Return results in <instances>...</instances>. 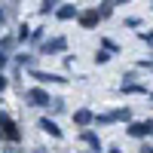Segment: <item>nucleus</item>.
<instances>
[{"label": "nucleus", "mask_w": 153, "mask_h": 153, "mask_svg": "<svg viewBox=\"0 0 153 153\" xmlns=\"http://www.w3.org/2000/svg\"><path fill=\"white\" fill-rule=\"evenodd\" d=\"M0 141H9V144L22 141V126L12 120L9 113H0Z\"/></svg>", "instance_id": "obj_1"}, {"label": "nucleus", "mask_w": 153, "mask_h": 153, "mask_svg": "<svg viewBox=\"0 0 153 153\" xmlns=\"http://www.w3.org/2000/svg\"><path fill=\"white\" fill-rule=\"evenodd\" d=\"M25 101H28V104H37V107H49V92H43V89H28V92H25Z\"/></svg>", "instance_id": "obj_2"}, {"label": "nucleus", "mask_w": 153, "mask_h": 153, "mask_svg": "<svg viewBox=\"0 0 153 153\" xmlns=\"http://www.w3.org/2000/svg\"><path fill=\"white\" fill-rule=\"evenodd\" d=\"M43 52L46 55H58V52H65V49H68V40H65V37H52V40H43Z\"/></svg>", "instance_id": "obj_3"}, {"label": "nucleus", "mask_w": 153, "mask_h": 153, "mask_svg": "<svg viewBox=\"0 0 153 153\" xmlns=\"http://www.w3.org/2000/svg\"><path fill=\"white\" fill-rule=\"evenodd\" d=\"M31 76H34L37 83H49V86H52V83H68L61 74H46V71H40V68H34V71H31Z\"/></svg>", "instance_id": "obj_4"}, {"label": "nucleus", "mask_w": 153, "mask_h": 153, "mask_svg": "<svg viewBox=\"0 0 153 153\" xmlns=\"http://www.w3.org/2000/svg\"><path fill=\"white\" fill-rule=\"evenodd\" d=\"M74 123L80 126V129H89V126L95 123V113L89 110V107H80V110H74Z\"/></svg>", "instance_id": "obj_5"}, {"label": "nucleus", "mask_w": 153, "mask_h": 153, "mask_svg": "<svg viewBox=\"0 0 153 153\" xmlns=\"http://www.w3.org/2000/svg\"><path fill=\"white\" fill-rule=\"evenodd\" d=\"M37 126H40V132H46L49 138H61V135H65V132L58 129V123L49 120V117H40V123H37Z\"/></svg>", "instance_id": "obj_6"}, {"label": "nucleus", "mask_w": 153, "mask_h": 153, "mask_svg": "<svg viewBox=\"0 0 153 153\" xmlns=\"http://www.w3.org/2000/svg\"><path fill=\"white\" fill-rule=\"evenodd\" d=\"M55 16H58L61 22H71V19H80V9H76L74 3H61V6L55 9Z\"/></svg>", "instance_id": "obj_7"}, {"label": "nucleus", "mask_w": 153, "mask_h": 153, "mask_svg": "<svg viewBox=\"0 0 153 153\" xmlns=\"http://www.w3.org/2000/svg\"><path fill=\"white\" fill-rule=\"evenodd\" d=\"M80 141H83V144H89L95 153H101V138H98V132H89V129H83V132H80Z\"/></svg>", "instance_id": "obj_8"}, {"label": "nucleus", "mask_w": 153, "mask_h": 153, "mask_svg": "<svg viewBox=\"0 0 153 153\" xmlns=\"http://www.w3.org/2000/svg\"><path fill=\"white\" fill-rule=\"evenodd\" d=\"M83 25V28H95V25L101 22V16H98V9H86V12H80V19H76Z\"/></svg>", "instance_id": "obj_9"}, {"label": "nucleus", "mask_w": 153, "mask_h": 153, "mask_svg": "<svg viewBox=\"0 0 153 153\" xmlns=\"http://www.w3.org/2000/svg\"><path fill=\"white\" fill-rule=\"evenodd\" d=\"M120 92H126V95H147V86L129 80V83H120Z\"/></svg>", "instance_id": "obj_10"}, {"label": "nucleus", "mask_w": 153, "mask_h": 153, "mask_svg": "<svg viewBox=\"0 0 153 153\" xmlns=\"http://www.w3.org/2000/svg\"><path fill=\"white\" fill-rule=\"evenodd\" d=\"M129 135L132 138H138V141H144V138H147V123H129Z\"/></svg>", "instance_id": "obj_11"}, {"label": "nucleus", "mask_w": 153, "mask_h": 153, "mask_svg": "<svg viewBox=\"0 0 153 153\" xmlns=\"http://www.w3.org/2000/svg\"><path fill=\"white\" fill-rule=\"evenodd\" d=\"M113 123H132V107H120V110H110Z\"/></svg>", "instance_id": "obj_12"}, {"label": "nucleus", "mask_w": 153, "mask_h": 153, "mask_svg": "<svg viewBox=\"0 0 153 153\" xmlns=\"http://www.w3.org/2000/svg\"><path fill=\"white\" fill-rule=\"evenodd\" d=\"M16 65H19V68H31V71H34V55H31V52H19V55H16Z\"/></svg>", "instance_id": "obj_13"}, {"label": "nucleus", "mask_w": 153, "mask_h": 153, "mask_svg": "<svg viewBox=\"0 0 153 153\" xmlns=\"http://www.w3.org/2000/svg\"><path fill=\"white\" fill-rule=\"evenodd\" d=\"M95 9H98V16H101V19H110V16H113V9H117V6H113V3H98Z\"/></svg>", "instance_id": "obj_14"}, {"label": "nucleus", "mask_w": 153, "mask_h": 153, "mask_svg": "<svg viewBox=\"0 0 153 153\" xmlns=\"http://www.w3.org/2000/svg\"><path fill=\"white\" fill-rule=\"evenodd\" d=\"M55 9H58L55 0H43V3H40V16H49V12H55Z\"/></svg>", "instance_id": "obj_15"}, {"label": "nucleus", "mask_w": 153, "mask_h": 153, "mask_svg": "<svg viewBox=\"0 0 153 153\" xmlns=\"http://www.w3.org/2000/svg\"><path fill=\"white\" fill-rule=\"evenodd\" d=\"M101 46H104V52H110V55H117V52H120V46L113 43V40H107V37L101 40Z\"/></svg>", "instance_id": "obj_16"}, {"label": "nucleus", "mask_w": 153, "mask_h": 153, "mask_svg": "<svg viewBox=\"0 0 153 153\" xmlns=\"http://www.w3.org/2000/svg\"><path fill=\"white\" fill-rule=\"evenodd\" d=\"M110 58H113L110 52H104V49H98V52H95V65H107Z\"/></svg>", "instance_id": "obj_17"}, {"label": "nucleus", "mask_w": 153, "mask_h": 153, "mask_svg": "<svg viewBox=\"0 0 153 153\" xmlns=\"http://www.w3.org/2000/svg\"><path fill=\"white\" fill-rule=\"evenodd\" d=\"M43 34H46V28H37V31H31V37H28V40H31V43H40V46H43Z\"/></svg>", "instance_id": "obj_18"}, {"label": "nucleus", "mask_w": 153, "mask_h": 153, "mask_svg": "<svg viewBox=\"0 0 153 153\" xmlns=\"http://www.w3.org/2000/svg\"><path fill=\"white\" fill-rule=\"evenodd\" d=\"M138 40L147 43V46H153V31H141V34H138Z\"/></svg>", "instance_id": "obj_19"}, {"label": "nucleus", "mask_w": 153, "mask_h": 153, "mask_svg": "<svg viewBox=\"0 0 153 153\" xmlns=\"http://www.w3.org/2000/svg\"><path fill=\"white\" fill-rule=\"evenodd\" d=\"M49 110H52V113H61V110H65V101H49Z\"/></svg>", "instance_id": "obj_20"}, {"label": "nucleus", "mask_w": 153, "mask_h": 153, "mask_svg": "<svg viewBox=\"0 0 153 153\" xmlns=\"http://www.w3.org/2000/svg\"><path fill=\"white\" fill-rule=\"evenodd\" d=\"M28 37H31V28H28V25H22V28H19V37H16V40H28Z\"/></svg>", "instance_id": "obj_21"}, {"label": "nucleus", "mask_w": 153, "mask_h": 153, "mask_svg": "<svg viewBox=\"0 0 153 153\" xmlns=\"http://www.w3.org/2000/svg\"><path fill=\"white\" fill-rule=\"evenodd\" d=\"M12 43H16L12 37H3V40H0V52H3V49H12Z\"/></svg>", "instance_id": "obj_22"}, {"label": "nucleus", "mask_w": 153, "mask_h": 153, "mask_svg": "<svg viewBox=\"0 0 153 153\" xmlns=\"http://www.w3.org/2000/svg\"><path fill=\"white\" fill-rule=\"evenodd\" d=\"M147 123V138H153V120H144Z\"/></svg>", "instance_id": "obj_23"}, {"label": "nucleus", "mask_w": 153, "mask_h": 153, "mask_svg": "<svg viewBox=\"0 0 153 153\" xmlns=\"http://www.w3.org/2000/svg\"><path fill=\"white\" fill-rule=\"evenodd\" d=\"M6 86H9V80H6V76H3V74H0V92H3V89H6Z\"/></svg>", "instance_id": "obj_24"}, {"label": "nucleus", "mask_w": 153, "mask_h": 153, "mask_svg": "<svg viewBox=\"0 0 153 153\" xmlns=\"http://www.w3.org/2000/svg\"><path fill=\"white\" fill-rule=\"evenodd\" d=\"M107 153H123V150H120V147H117V144H113V147H110V150H107Z\"/></svg>", "instance_id": "obj_25"}, {"label": "nucleus", "mask_w": 153, "mask_h": 153, "mask_svg": "<svg viewBox=\"0 0 153 153\" xmlns=\"http://www.w3.org/2000/svg\"><path fill=\"white\" fill-rule=\"evenodd\" d=\"M141 153H153V147H147V144H144V147H141Z\"/></svg>", "instance_id": "obj_26"}, {"label": "nucleus", "mask_w": 153, "mask_h": 153, "mask_svg": "<svg viewBox=\"0 0 153 153\" xmlns=\"http://www.w3.org/2000/svg\"><path fill=\"white\" fill-rule=\"evenodd\" d=\"M0 25H3V12H0Z\"/></svg>", "instance_id": "obj_27"}, {"label": "nucleus", "mask_w": 153, "mask_h": 153, "mask_svg": "<svg viewBox=\"0 0 153 153\" xmlns=\"http://www.w3.org/2000/svg\"><path fill=\"white\" fill-rule=\"evenodd\" d=\"M150 98H153V92H150Z\"/></svg>", "instance_id": "obj_28"}]
</instances>
